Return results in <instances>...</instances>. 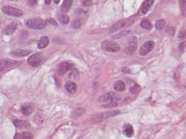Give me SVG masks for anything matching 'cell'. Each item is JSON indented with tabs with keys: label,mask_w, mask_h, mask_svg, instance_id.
<instances>
[{
	"label": "cell",
	"mask_w": 186,
	"mask_h": 139,
	"mask_svg": "<svg viewBox=\"0 0 186 139\" xmlns=\"http://www.w3.org/2000/svg\"><path fill=\"white\" fill-rule=\"evenodd\" d=\"M26 25L31 29H43L47 26V22L41 18H32L26 21Z\"/></svg>",
	"instance_id": "cell-1"
},
{
	"label": "cell",
	"mask_w": 186,
	"mask_h": 139,
	"mask_svg": "<svg viewBox=\"0 0 186 139\" xmlns=\"http://www.w3.org/2000/svg\"><path fill=\"white\" fill-rule=\"evenodd\" d=\"M121 96L115 92H109L105 95L100 96L98 98L100 102H107V103H116L117 101L121 100Z\"/></svg>",
	"instance_id": "cell-2"
},
{
	"label": "cell",
	"mask_w": 186,
	"mask_h": 139,
	"mask_svg": "<svg viewBox=\"0 0 186 139\" xmlns=\"http://www.w3.org/2000/svg\"><path fill=\"white\" fill-rule=\"evenodd\" d=\"M101 48L108 52H118L121 49L120 45L112 41H104L101 43Z\"/></svg>",
	"instance_id": "cell-3"
},
{
	"label": "cell",
	"mask_w": 186,
	"mask_h": 139,
	"mask_svg": "<svg viewBox=\"0 0 186 139\" xmlns=\"http://www.w3.org/2000/svg\"><path fill=\"white\" fill-rule=\"evenodd\" d=\"M44 60V56L42 53H35L30 56L27 59V63L32 67H37L42 63Z\"/></svg>",
	"instance_id": "cell-4"
},
{
	"label": "cell",
	"mask_w": 186,
	"mask_h": 139,
	"mask_svg": "<svg viewBox=\"0 0 186 139\" xmlns=\"http://www.w3.org/2000/svg\"><path fill=\"white\" fill-rule=\"evenodd\" d=\"M121 113V111L119 110H114V111H105L103 113L97 114L96 115L94 116V120L96 121V123H99V122L103 121L105 120H107L109 118L113 117L118 115Z\"/></svg>",
	"instance_id": "cell-5"
},
{
	"label": "cell",
	"mask_w": 186,
	"mask_h": 139,
	"mask_svg": "<svg viewBox=\"0 0 186 139\" xmlns=\"http://www.w3.org/2000/svg\"><path fill=\"white\" fill-rule=\"evenodd\" d=\"M1 11L5 15L13 17H21L23 15V11L21 9H19L13 6H6L1 9Z\"/></svg>",
	"instance_id": "cell-6"
},
{
	"label": "cell",
	"mask_w": 186,
	"mask_h": 139,
	"mask_svg": "<svg viewBox=\"0 0 186 139\" xmlns=\"http://www.w3.org/2000/svg\"><path fill=\"white\" fill-rule=\"evenodd\" d=\"M20 62L16 61L8 58H4V59L0 60V72H2L6 69L9 68H16L18 66H20Z\"/></svg>",
	"instance_id": "cell-7"
},
{
	"label": "cell",
	"mask_w": 186,
	"mask_h": 139,
	"mask_svg": "<svg viewBox=\"0 0 186 139\" xmlns=\"http://www.w3.org/2000/svg\"><path fill=\"white\" fill-rule=\"evenodd\" d=\"M155 47V43L152 41H149L144 43L140 49V54L142 56L147 55L150 52L153 50Z\"/></svg>",
	"instance_id": "cell-8"
},
{
	"label": "cell",
	"mask_w": 186,
	"mask_h": 139,
	"mask_svg": "<svg viewBox=\"0 0 186 139\" xmlns=\"http://www.w3.org/2000/svg\"><path fill=\"white\" fill-rule=\"evenodd\" d=\"M137 47V39L136 37H131L128 41V45L126 48L125 52L127 54L132 55L135 52Z\"/></svg>",
	"instance_id": "cell-9"
},
{
	"label": "cell",
	"mask_w": 186,
	"mask_h": 139,
	"mask_svg": "<svg viewBox=\"0 0 186 139\" xmlns=\"http://www.w3.org/2000/svg\"><path fill=\"white\" fill-rule=\"evenodd\" d=\"M132 21H130V20H120L119 22H117L114 25L112 26L110 29L109 32L110 33H114V32L119 31V29H122L123 27H126V26H130L132 24Z\"/></svg>",
	"instance_id": "cell-10"
},
{
	"label": "cell",
	"mask_w": 186,
	"mask_h": 139,
	"mask_svg": "<svg viewBox=\"0 0 186 139\" xmlns=\"http://www.w3.org/2000/svg\"><path fill=\"white\" fill-rule=\"evenodd\" d=\"M71 68V65L68 62H62L61 63L58 67L57 72L60 76L65 75L66 72L69 71Z\"/></svg>",
	"instance_id": "cell-11"
},
{
	"label": "cell",
	"mask_w": 186,
	"mask_h": 139,
	"mask_svg": "<svg viewBox=\"0 0 186 139\" xmlns=\"http://www.w3.org/2000/svg\"><path fill=\"white\" fill-rule=\"evenodd\" d=\"M13 124L17 128L20 129H26L30 127V124L28 121L16 119L13 121Z\"/></svg>",
	"instance_id": "cell-12"
},
{
	"label": "cell",
	"mask_w": 186,
	"mask_h": 139,
	"mask_svg": "<svg viewBox=\"0 0 186 139\" xmlns=\"http://www.w3.org/2000/svg\"><path fill=\"white\" fill-rule=\"evenodd\" d=\"M34 111V106L30 103H24L21 106V112L24 115H29Z\"/></svg>",
	"instance_id": "cell-13"
},
{
	"label": "cell",
	"mask_w": 186,
	"mask_h": 139,
	"mask_svg": "<svg viewBox=\"0 0 186 139\" xmlns=\"http://www.w3.org/2000/svg\"><path fill=\"white\" fill-rule=\"evenodd\" d=\"M65 89L68 93H69L70 94H75L77 92V85L73 81H67L65 83Z\"/></svg>",
	"instance_id": "cell-14"
},
{
	"label": "cell",
	"mask_w": 186,
	"mask_h": 139,
	"mask_svg": "<svg viewBox=\"0 0 186 139\" xmlns=\"http://www.w3.org/2000/svg\"><path fill=\"white\" fill-rule=\"evenodd\" d=\"M123 134L125 136L128 137V138H131L134 135V129L131 125L130 124H126L124 125L123 127Z\"/></svg>",
	"instance_id": "cell-15"
},
{
	"label": "cell",
	"mask_w": 186,
	"mask_h": 139,
	"mask_svg": "<svg viewBox=\"0 0 186 139\" xmlns=\"http://www.w3.org/2000/svg\"><path fill=\"white\" fill-rule=\"evenodd\" d=\"M17 29V23L16 22H12V23L9 24L8 26L6 27L4 29L3 33L5 35H11L14 33L15 31Z\"/></svg>",
	"instance_id": "cell-16"
},
{
	"label": "cell",
	"mask_w": 186,
	"mask_h": 139,
	"mask_svg": "<svg viewBox=\"0 0 186 139\" xmlns=\"http://www.w3.org/2000/svg\"><path fill=\"white\" fill-rule=\"evenodd\" d=\"M73 1L72 0H65L64 1L63 4H62V7H61V12L64 14L68 13L71 9L72 5H73Z\"/></svg>",
	"instance_id": "cell-17"
},
{
	"label": "cell",
	"mask_w": 186,
	"mask_h": 139,
	"mask_svg": "<svg viewBox=\"0 0 186 139\" xmlns=\"http://www.w3.org/2000/svg\"><path fill=\"white\" fill-rule=\"evenodd\" d=\"M31 52L30 50H26V49H16L11 52V55L16 56H26L29 55Z\"/></svg>",
	"instance_id": "cell-18"
},
{
	"label": "cell",
	"mask_w": 186,
	"mask_h": 139,
	"mask_svg": "<svg viewBox=\"0 0 186 139\" xmlns=\"http://www.w3.org/2000/svg\"><path fill=\"white\" fill-rule=\"evenodd\" d=\"M154 1L153 0H148V1H145L143 4L142 8V12L143 14H146L149 12L150 9H151V7L153 6Z\"/></svg>",
	"instance_id": "cell-19"
},
{
	"label": "cell",
	"mask_w": 186,
	"mask_h": 139,
	"mask_svg": "<svg viewBox=\"0 0 186 139\" xmlns=\"http://www.w3.org/2000/svg\"><path fill=\"white\" fill-rule=\"evenodd\" d=\"M14 139H33V135L29 131H24L20 134H17Z\"/></svg>",
	"instance_id": "cell-20"
},
{
	"label": "cell",
	"mask_w": 186,
	"mask_h": 139,
	"mask_svg": "<svg viewBox=\"0 0 186 139\" xmlns=\"http://www.w3.org/2000/svg\"><path fill=\"white\" fill-rule=\"evenodd\" d=\"M114 88L117 92H122L126 89V85L123 81H117L114 84Z\"/></svg>",
	"instance_id": "cell-21"
},
{
	"label": "cell",
	"mask_w": 186,
	"mask_h": 139,
	"mask_svg": "<svg viewBox=\"0 0 186 139\" xmlns=\"http://www.w3.org/2000/svg\"><path fill=\"white\" fill-rule=\"evenodd\" d=\"M49 44V38L47 36H43L41 38L40 40L38 42V47L39 49H43L46 47Z\"/></svg>",
	"instance_id": "cell-22"
},
{
	"label": "cell",
	"mask_w": 186,
	"mask_h": 139,
	"mask_svg": "<svg viewBox=\"0 0 186 139\" xmlns=\"http://www.w3.org/2000/svg\"><path fill=\"white\" fill-rule=\"evenodd\" d=\"M85 110L84 108H77L75 110L73 111L71 113V115L73 118H77L82 115L85 113Z\"/></svg>",
	"instance_id": "cell-23"
},
{
	"label": "cell",
	"mask_w": 186,
	"mask_h": 139,
	"mask_svg": "<svg viewBox=\"0 0 186 139\" xmlns=\"http://www.w3.org/2000/svg\"><path fill=\"white\" fill-rule=\"evenodd\" d=\"M140 26L142 29L147 30H151L153 29V24L148 20H143L140 23Z\"/></svg>",
	"instance_id": "cell-24"
},
{
	"label": "cell",
	"mask_w": 186,
	"mask_h": 139,
	"mask_svg": "<svg viewBox=\"0 0 186 139\" xmlns=\"http://www.w3.org/2000/svg\"><path fill=\"white\" fill-rule=\"evenodd\" d=\"M82 20H81L80 18H77L73 21V22L71 24V26L74 29H79L81 27L82 25Z\"/></svg>",
	"instance_id": "cell-25"
},
{
	"label": "cell",
	"mask_w": 186,
	"mask_h": 139,
	"mask_svg": "<svg viewBox=\"0 0 186 139\" xmlns=\"http://www.w3.org/2000/svg\"><path fill=\"white\" fill-rule=\"evenodd\" d=\"M165 25V21L163 20H160L158 21H157L156 23H155V28H156L157 30L160 31V30H162L164 26Z\"/></svg>",
	"instance_id": "cell-26"
},
{
	"label": "cell",
	"mask_w": 186,
	"mask_h": 139,
	"mask_svg": "<svg viewBox=\"0 0 186 139\" xmlns=\"http://www.w3.org/2000/svg\"><path fill=\"white\" fill-rule=\"evenodd\" d=\"M69 17L68 16H66V15H63L62 16L60 17L59 21L61 22V23L63 24H66L69 22Z\"/></svg>",
	"instance_id": "cell-27"
},
{
	"label": "cell",
	"mask_w": 186,
	"mask_h": 139,
	"mask_svg": "<svg viewBox=\"0 0 186 139\" xmlns=\"http://www.w3.org/2000/svg\"><path fill=\"white\" fill-rule=\"evenodd\" d=\"M75 76L78 77V72L77 71L76 69H73L71 71V73H70V75H68V77H70V78L73 77V79H75Z\"/></svg>",
	"instance_id": "cell-28"
},
{
	"label": "cell",
	"mask_w": 186,
	"mask_h": 139,
	"mask_svg": "<svg viewBox=\"0 0 186 139\" xmlns=\"http://www.w3.org/2000/svg\"><path fill=\"white\" fill-rule=\"evenodd\" d=\"M46 22H48V23H50V24H52V25H54L55 26H58V24H57V23L56 21H55L54 19H52V18L48 19V20H47Z\"/></svg>",
	"instance_id": "cell-29"
},
{
	"label": "cell",
	"mask_w": 186,
	"mask_h": 139,
	"mask_svg": "<svg viewBox=\"0 0 186 139\" xmlns=\"http://www.w3.org/2000/svg\"><path fill=\"white\" fill-rule=\"evenodd\" d=\"M117 105V102L116 103H108L107 104H105V105H103L102 106L105 108H111V107H114V106H116Z\"/></svg>",
	"instance_id": "cell-30"
},
{
	"label": "cell",
	"mask_w": 186,
	"mask_h": 139,
	"mask_svg": "<svg viewBox=\"0 0 186 139\" xmlns=\"http://www.w3.org/2000/svg\"><path fill=\"white\" fill-rule=\"evenodd\" d=\"M179 47H180V49H181V51L182 52H185V42H183V43H181V44H180Z\"/></svg>",
	"instance_id": "cell-31"
},
{
	"label": "cell",
	"mask_w": 186,
	"mask_h": 139,
	"mask_svg": "<svg viewBox=\"0 0 186 139\" xmlns=\"http://www.w3.org/2000/svg\"><path fill=\"white\" fill-rule=\"evenodd\" d=\"M181 4H183V6H181L182 12H183V15H184V16H185V1H181Z\"/></svg>",
	"instance_id": "cell-32"
},
{
	"label": "cell",
	"mask_w": 186,
	"mask_h": 139,
	"mask_svg": "<svg viewBox=\"0 0 186 139\" xmlns=\"http://www.w3.org/2000/svg\"><path fill=\"white\" fill-rule=\"evenodd\" d=\"M82 4L84 6H89L92 5V1H83Z\"/></svg>",
	"instance_id": "cell-33"
},
{
	"label": "cell",
	"mask_w": 186,
	"mask_h": 139,
	"mask_svg": "<svg viewBox=\"0 0 186 139\" xmlns=\"http://www.w3.org/2000/svg\"><path fill=\"white\" fill-rule=\"evenodd\" d=\"M37 1H28V4L31 6H34L37 4Z\"/></svg>",
	"instance_id": "cell-34"
},
{
	"label": "cell",
	"mask_w": 186,
	"mask_h": 139,
	"mask_svg": "<svg viewBox=\"0 0 186 139\" xmlns=\"http://www.w3.org/2000/svg\"><path fill=\"white\" fill-rule=\"evenodd\" d=\"M45 4H50V3H51V1L50 0V1H45Z\"/></svg>",
	"instance_id": "cell-35"
},
{
	"label": "cell",
	"mask_w": 186,
	"mask_h": 139,
	"mask_svg": "<svg viewBox=\"0 0 186 139\" xmlns=\"http://www.w3.org/2000/svg\"><path fill=\"white\" fill-rule=\"evenodd\" d=\"M55 4H59V0H58V1H54Z\"/></svg>",
	"instance_id": "cell-36"
},
{
	"label": "cell",
	"mask_w": 186,
	"mask_h": 139,
	"mask_svg": "<svg viewBox=\"0 0 186 139\" xmlns=\"http://www.w3.org/2000/svg\"><path fill=\"white\" fill-rule=\"evenodd\" d=\"M1 75H0V79H1Z\"/></svg>",
	"instance_id": "cell-37"
}]
</instances>
